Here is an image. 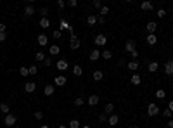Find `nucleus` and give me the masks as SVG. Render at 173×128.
<instances>
[{"mask_svg": "<svg viewBox=\"0 0 173 128\" xmlns=\"http://www.w3.org/2000/svg\"><path fill=\"white\" fill-rule=\"evenodd\" d=\"M159 106L158 104H154V102H151L149 106H147V116H151V118H154V116H158L159 114Z\"/></svg>", "mask_w": 173, "mask_h": 128, "instance_id": "f257e3e1", "label": "nucleus"}, {"mask_svg": "<svg viewBox=\"0 0 173 128\" xmlns=\"http://www.w3.org/2000/svg\"><path fill=\"white\" fill-rule=\"evenodd\" d=\"M94 44H95V47H104V45L107 44V36L102 35V33H99V35L94 38Z\"/></svg>", "mask_w": 173, "mask_h": 128, "instance_id": "f03ea898", "label": "nucleus"}, {"mask_svg": "<svg viewBox=\"0 0 173 128\" xmlns=\"http://www.w3.org/2000/svg\"><path fill=\"white\" fill-rule=\"evenodd\" d=\"M80 45H81V42L76 38V35L75 33H71V40H69V49L71 50H78L80 49Z\"/></svg>", "mask_w": 173, "mask_h": 128, "instance_id": "7ed1b4c3", "label": "nucleus"}, {"mask_svg": "<svg viewBox=\"0 0 173 128\" xmlns=\"http://www.w3.org/2000/svg\"><path fill=\"white\" fill-rule=\"evenodd\" d=\"M55 66H57V69H59V71H68L69 64H68V61H66V59H59Z\"/></svg>", "mask_w": 173, "mask_h": 128, "instance_id": "20e7f679", "label": "nucleus"}, {"mask_svg": "<svg viewBox=\"0 0 173 128\" xmlns=\"http://www.w3.org/2000/svg\"><path fill=\"white\" fill-rule=\"evenodd\" d=\"M35 90H36V83L35 81H26L24 83V92L26 94H33Z\"/></svg>", "mask_w": 173, "mask_h": 128, "instance_id": "39448f33", "label": "nucleus"}, {"mask_svg": "<svg viewBox=\"0 0 173 128\" xmlns=\"http://www.w3.org/2000/svg\"><path fill=\"white\" fill-rule=\"evenodd\" d=\"M145 30H147V35H156V30H158V24L154 23V21H151V23H147V26H145Z\"/></svg>", "mask_w": 173, "mask_h": 128, "instance_id": "423d86ee", "label": "nucleus"}, {"mask_svg": "<svg viewBox=\"0 0 173 128\" xmlns=\"http://www.w3.org/2000/svg\"><path fill=\"white\" fill-rule=\"evenodd\" d=\"M125 50H126L128 54H132L133 50H137V45H135V42H133V40H128L126 44H125Z\"/></svg>", "mask_w": 173, "mask_h": 128, "instance_id": "0eeeda50", "label": "nucleus"}, {"mask_svg": "<svg viewBox=\"0 0 173 128\" xmlns=\"http://www.w3.org/2000/svg\"><path fill=\"white\" fill-rule=\"evenodd\" d=\"M4 123H5L7 126H14V125L17 123V118H16L14 114H11V113H9V114L5 116V121H4Z\"/></svg>", "mask_w": 173, "mask_h": 128, "instance_id": "6e6552de", "label": "nucleus"}, {"mask_svg": "<svg viewBox=\"0 0 173 128\" xmlns=\"http://www.w3.org/2000/svg\"><path fill=\"white\" fill-rule=\"evenodd\" d=\"M66 76H62V75H57L55 78H54V83L57 85V87H62V85H66Z\"/></svg>", "mask_w": 173, "mask_h": 128, "instance_id": "1a4fd4ad", "label": "nucleus"}, {"mask_svg": "<svg viewBox=\"0 0 173 128\" xmlns=\"http://www.w3.org/2000/svg\"><path fill=\"white\" fill-rule=\"evenodd\" d=\"M36 42H38V45L40 47H45L47 44H49V38H47V35H38V38H36Z\"/></svg>", "mask_w": 173, "mask_h": 128, "instance_id": "9d476101", "label": "nucleus"}, {"mask_svg": "<svg viewBox=\"0 0 173 128\" xmlns=\"http://www.w3.org/2000/svg\"><path fill=\"white\" fill-rule=\"evenodd\" d=\"M147 69H149V73H156V71L159 69L158 61H151V62H149V66H147Z\"/></svg>", "mask_w": 173, "mask_h": 128, "instance_id": "9b49d317", "label": "nucleus"}, {"mask_svg": "<svg viewBox=\"0 0 173 128\" xmlns=\"http://www.w3.org/2000/svg\"><path fill=\"white\" fill-rule=\"evenodd\" d=\"M145 42H147V45L153 47V45L158 44V38H156V35H147V36H145Z\"/></svg>", "mask_w": 173, "mask_h": 128, "instance_id": "f8f14e48", "label": "nucleus"}, {"mask_svg": "<svg viewBox=\"0 0 173 128\" xmlns=\"http://www.w3.org/2000/svg\"><path fill=\"white\" fill-rule=\"evenodd\" d=\"M59 52H61V47H59L57 44H54V45L49 47V54H50V55H59Z\"/></svg>", "mask_w": 173, "mask_h": 128, "instance_id": "ddd939ff", "label": "nucleus"}, {"mask_svg": "<svg viewBox=\"0 0 173 128\" xmlns=\"http://www.w3.org/2000/svg\"><path fill=\"white\" fill-rule=\"evenodd\" d=\"M164 73H166L168 76L173 75V61H168V62L164 64Z\"/></svg>", "mask_w": 173, "mask_h": 128, "instance_id": "4468645a", "label": "nucleus"}, {"mask_svg": "<svg viewBox=\"0 0 173 128\" xmlns=\"http://www.w3.org/2000/svg\"><path fill=\"white\" fill-rule=\"evenodd\" d=\"M107 123H109L111 126H116V125L120 123V118H118V114H111L109 118H107Z\"/></svg>", "mask_w": 173, "mask_h": 128, "instance_id": "2eb2a0df", "label": "nucleus"}, {"mask_svg": "<svg viewBox=\"0 0 173 128\" xmlns=\"http://www.w3.org/2000/svg\"><path fill=\"white\" fill-rule=\"evenodd\" d=\"M99 100H100V97L94 94V95H90V97H88V100H86V102H88V106H97V104H99Z\"/></svg>", "mask_w": 173, "mask_h": 128, "instance_id": "dca6fc26", "label": "nucleus"}, {"mask_svg": "<svg viewBox=\"0 0 173 128\" xmlns=\"http://www.w3.org/2000/svg\"><path fill=\"white\" fill-rule=\"evenodd\" d=\"M88 57H90V61H99V59H100V50H99V49H94Z\"/></svg>", "mask_w": 173, "mask_h": 128, "instance_id": "f3484780", "label": "nucleus"}, {"mask_svg": "<svg viewBox=\"0 0 173 128\" xmlns=\"http://www.w3.org/2000/svg\"><path fill=\"white\" fill-rule=\"evenodd\" d=\"M97 23V16L95 14H88V16H86V24H88V26H94Z\"/></svg>", "mask_w": 173, "mask_h": 128, "instance_id": "a211bd4d", "label": "nucleus"}, {"mask_svg": "<svg viewBox=\"0 0 173 128\" xmlns=\"http://www.w3.org/2000/svg\"><path fill=\"white\" fill-rule=\"evenodd\" d=\"M104 113H106V114H109V116H111V114H114V104H113V102L106 104V108H104Z\"/></svg>", "mask_w": 173, "mask_h": 128, "instance_id": "6ab92c4d", "label": "nucleus"}, {"mask_svg": "<svg viewBox=\"0 0 173 128\" xmlns=\"http://www.w3.org/2000/svg\"><path fill=\"white\" fill-rule=\"evenodd\" d=\"M140 9H142V11H145V12H149V11H153V9H154V5L145 0V2H142V4H140Z\"/></svg>", "mask_w": 173, "mask_h": 128, "instance_id": "aec40b11", "label": "nucleus"}, {"mask_svg": "<svg viewBox=\"0 0 173 128\" xmlns=\"http://www.w3.org/2000/svg\"><path fill=\"white\" fill-rule=\"evenodd\" d=\"M130 83H132V85H135V87H137V85H140L142 83V78L135 73V75H132V78H130Z\"/></svg>", "mask_w": 173, "mask_h": 128, "instance_id": "412c9836", "label": "nucleus"}, {"mask_svg": "<svg viewBox=\"0 0 173 128\" xmlns=\"http://www.w3.org/2000/svg\"><path fill=\"white\" fill-rule=\"evenodd\" d=\"M54 85H45V88H43V94H45L47 97H50V95H54Z\"/></svg>", "mask_w": 173, "mask_h": 128, "instance_id": "4be33fe9", "label": "nucleus"}, {"mask_svg": "<svg viewBox=\"0 0 173 128\" xmlns=\"http://www.w3.org/2000/svg\"><path fill=\"white\" fill-rule=\"evenodd\" d=\"M33 14H35V7H33V5H30V4H28V5H26V7H24V16H26V17H31V16H33Z\"/></svg>", "mask_w": 173, "mask_h": 128, "instance_id": "5701e85b", "label": "nucleus"}, {"mask_svg": "<svg viewBox=\"0 0 173 128\" xmlns=\"http://www.w3.org/2000/svg\"><path fill=\"white\" fill-rule=\"evenodd\" d=\"M126 68H128L130 71H137V69H139V62H137V61H130V62L126 64Z\"/></svg>", "mask_w": 173, "mask_h": 128, "instance_id": "b1692460", "label": "nucleus"}, {"mask_svg": "<svg viewBox=\"0 0 173 128\" xmlns=\"http://www.w3.org/2000/svg\"><path fill=\"white\" fill-rule=\"evenodd\" d=\"M73 75H75V76H81V75H83V69H81V66L75 64V66H73Z\"/></svg>", "mask_w": 173, "mask_h": 128, "instance_id": "393cba45", "label": "nucleus"}, {"mask_svg": "<svg viewBox=\"0 0 173 128\" xmlns=\"http://www.w3.org/2000/svg\"><path fill=\"white\" fill-rule=\"evenodd\" d=\"M102 78H104V73H102L100 69H95V71H94V80H95V81H100Z\"/></svg>", "mask_w": 173, "mask_h": 128, "instance_id": "a878e982", "label": "nucleus"}, {"mask_svg": "<svg viewBox=\"0 0 173 128\" xmlns=\"http://www.w3.org/2000/svg\"><path fill=\"white\" fill-rule=\"evenodd\" d=\"M100 57L106 59V61H109V59L113 57V52H111V50H104V52H100Z\"/></svg>", "mask_w": 173, "mask_h": 128, "instance_id": "bb28decb", "label": "nucleus"}, {"mask_svg": "<svg viewBox=\"0 0 173 128\" xmlns=\"http://www.w3.org/2000/svg\"><path fill=\"white\" fill-rule=\"evenodd\" d=\"M35 59H36L38 62H43V61H45V54H43L42 50H38V52L35 54Z\"/></svg>", "mask_w": 173, "mask_h": 128, "instance_id": "cd10ccee", "label": "nucleus"}, {"mask_svg": "<svg viewBox=\"0 0 173 128\" xmlns=\"http://www.w3.org/2000/svg\"><path fill=\"white\" fill-rule=\"evenodd\" d=\"M0 111H2L4 114H9V113H11V109H9V104L2 102V104H0Z\"/></svg>", "mask_w": 173, "mask_h": 128, "instance_id": "c85d7f7f", "label": "nucleus"}, {"mask_svg": "<svg viewBox=\"0 0 173 128\" xmlns=\"http://www.w3.org/2000/svg\"><path fill=\"white\" fill-rule=\"evenodd\" d=\"M40 26H42V28H49V26H50V21H49L47 17H42V19H40Z\"/></svg>", "mask_w": 173, "mask_h": 128, "instance_id": "c756f323", "label": "nucleus"}, {"mask_svg": "<svg viewBox=\"0 0 173 128\" xmlns=\"http://www.w3.org/2000/svg\"><path fill=\"white\" fill-rule=\"evenodd\" d=\"M164 97H166V92H164L163 88L156 90V99H159V100H161V99H164Z\"/></svg>", "mask_w": 173, "mask_h": 128, "instance_id": "7c9ffc66", "label": "nucleus"}, {"mask_svg": "<svg viewBox=\"0 0 173 128\" xmlns=\"http://www.w3.org/2000/svg\"><path fill=\"white\" fill-rule=\"evenodd\" d=\"M69 128H81V125H80L78 119H71L69 121Z\"/></svg>", "mask_w": 173, "mask_h": 128, "instance_id": "2f4dec72", "label": "nucleus"}, {"mask_svg": "<svg viewBox=\"0 0 173 128\" xmlns=\"http://www.w3.org/2000/svg\"><path fill=\"white\" fill-rule=\"evenodd\" d=\"M85 104V99L83 97H76L75 99V106H76V108H80V106H83Z\"/></svg>", "mask_w": 173, "mask_h": 128, "instance_id": "473e14b6", "label": "nucleus"}, {"mask_svg": "<svg viewBox=\"0 0 173 128\" xmlns=\"http://www.w3.org/2000/svg\"><path fill=\"white\" fill-rule=\"evenodd\" d=\"M106 14H109V7H107V5H102V9H100V12H99V16H106Z\"/></svg>", "mask_w": 173, "mask_h": 128, "instance_id": "72a5a7b5", "label": "nucleus"}, {"mask_svg": "<svg viewBox=\"0 0 173 128\" xmlns=\"http://www.w3.org/2000/svg\"><path fill=\"white\" fill-rule=\"evenodd\" d=\"M78 5V0H68V2H66V7H76Z\"/></svg>", "mask_w": 173, "mask_h": 128, "instance_id": "f704fd0d", "label": "nucleus"}, {"mask_svg": "<svg viewBox=\"0 0 173 128\" xmlns=\"http://www.w3.org/2000/svg\"><path fill=\"white\" fill-rule=\"evenodd\" d=\"M19 75H21V76H28V75H30L28 68H24V66H23V68H19Z\"/></svg>", "mask_w": 173, "mask_h": 128, "instance_id": "c9c22d12", "label": "nucleus"}, {"mask_svg": "<svg viewBox=\"0 0 173 128\" xmlns=\"http://www.w3.org/2000/svg\"><path fill=\"white\" fill-rule=\"evenodd\" d=\"M92 5H94L95 9H99V11L102 9V4H100V0H94V2H92Z\"/></svg>", "mask_w": 173, "mask_h": 128, "instance_id": "e433bc0d", "label": "nucleus"}, {"mask_svg": "<svg viewBox=\"0 0 173 128\" xmlns=\"http://www.w3.org/2000/svg\"><path fill=\"white\" fill-rule=\"evenodd\" d=\"M43 66H52V57H45V61H43Z\"/></svg>", "mask_w": 173, "mask_h": 128, "instance_id": "4c0bfd02", "label": "nucleus"}, {"mask_svg": "<svg viewBox=\"0 0 173 128\" xmlns=\"http://www.w3.org/2000/svg\"><path fill=\"white\" fill-rule=\"evenodd\" d=\"M66 7V2H64V0H57V9L61 11V9H64Z\"/></svg>", "mask_w": 173, "mask_h": 128, "instance_id": "58836bf2", "label": "nucleus"}, {"mask_svg": "<svg viewBox=\"0 0 173 128\" xmlns=\"http://www.w3.org/2000/svg\"><path fill=\"white\" fill-rule=\"evenodd\" d=\"M107 118H109V116H107L106 113H102V114H99V121H100V123H104V121H107Z\"/></svg>", "mask_w": 173, "mask_h": 128, "instance_id": "ea45409f", "label": "nucleus"}, {"mask_svg": "<svg viewBox=\"0 0 173 128\" xmlns=\"http://www.w3.org/2000/svg\"><path fill=\"white\" fill-rule=\"evenodd\" d=\"M28 71H30V75H36V73H38V68H36V66H30Z\"/></svg>", "mask_w": 173, "mask_h": 128, "instance_id": "a19ab883", "label": "nucleus"}, {"mask_svg": "<svg viewBox=\"0 0 173 128\" xmlns=\"http://www.w3.org/2000/svg\"><path fill=\"white\" fill-rule=\"evenodd\" d=\"M40 14H42L43 17H47V14H49V9H47V7H42V9H40Z\"/></svg>", "mask_w": 173, "mask_h": 128, "instance_id": "79ce46f5", "label": "nucleus"}, {"mask_svg": "<svg viewBox=\"0 0 173 128\" xmlns=\"http://www.w3.org/2000/svg\"><path fill=\"white\" fill-rule=\"evenodd\" d=\"M156 14H158V17H164V16H166V11H164V9H158Z\"/></svg>", "mask_w": 173, "mask_h": 128, "instance_id": "37998d69", "label": "nucleus"}, {"mask_svg": "<svg viewBox=\"0 0 173 128\" xmlns=\"http://www.w3.org/2000/svg\"><path fill=\"white\" fill-rule=\"evenodd\" d=\"M61 36H62V31H61V30H55V31H54V38H55V40H59Z\"/></svg>", "mask_w": 173, "mask_h": 128, "instance_id": "c03bdc74", "label": "nucleus"}, {"mask_svg": "<svg viewBox=\"0 0 173 128\" xmlns=\"http://www.w3.org/2000/svg\"><path fill=\"white\" fill-rule=\"evenodd\" d=\"M130 55H132V59H133V61H137V59H139V50H133Z\"/></svg>", "mask_w": 173, "mask_h": 128, "instance_id": "a18cd8bd", "label": "nucleus"}, {"mask_svg": "<svg viewBox=\"0 0 173 128\" xmlns=\"http://www.w3.org/2000/svg\"><path fill=\"white\" fill-rule=\"evenodd\" d=\"M5 40H7V35L5 33H0V44H4Z\"/></svg>", "mask_w": 173, "mask_h": 128, "instance_id": "49530a36", "label": "nucleus"}, {"mask_svg": "<svg viewBox=\"0 0 173 128\" xmlns=\"http://www.w3.org/2000/svg\"><path fill=\"white\" fill-rule=\"evenodd\" d=\"M35 118H36V119H42V118H43V113H42V111H36V113H35Z\"/></svg>", "mask_w": 173, "mask_h": 128, "instance_id": "de8ad7c7", "label": "nucleus"}, {"mask_svg": "<svg viewBox=\"0 0 173 128\" xmlns=\"http://www.w3.org/2000/svg\"><path fill=\"white\" fill-rule=\"evenodd\" d=\"M163 114H164V116H166V118H170V116H171V111H170V109H168V108H166V109H164V111H163Z\"/></svg>", "mask_w": 173, "mask_h": 128, "instance_id": "09e8293b", "label": "nucleus"}, {"mask_svg": "<svg viewBox=\"0 0 173 128\" xmlns=\"http://www.w3.org/2000/svg\"><path fill=\"white\" fill-rule=\"evenodd\" d=\"M97 23H100V24H104V23H106V19H104L102 16H97Z\"/></svg>", "mask_w": 173, "mask_h": 128, "instance_id": "8fccbe9b", "label": "nucleus"}, {"mask_svg": "<svg viewBox=\"0 0 173 128\" xmlns=\"http://www.w3.org/2000/svg\"><path fill=\"white\" fill-rule=\"evenodd\" d=\"M0 33H5V24L0 23Z\"/></svg>", "mask_w": 173, "mask_h": 128, "instance_id": "3c124183", "label": "nucleus"}, {"mask_svg": "<svg viewBox=\"0 0 173 128\" xmlns=\"http://www.w3.org/2000/svg\"><path fill=\"white\" fill-rule=\"evenodd\" d=\"M168 109L173 113V100H170V104H168Z\"/></svg>", "mask_w": 173, "mask_h": 128, "instance_id": "603ef678", "label": "nucleus"}, {"mask_svg": "<svg viewBox=\"0 0 173 128\" xmlns=\"http://www.w3.org/2000/svg\"><path fill=\"white\" fill-rule=\"evenodd\" d=\"M168 126H170V128H173V119H170V123H168Z\"/></svg>", "mask_w": 173, "mask_h": 128, "instance_id": "864d4df0", "label": "nucleus"}, {"mask_svg": "<svg viewBox=\"0 0 173 128\" xmlns=\"http://www.w3.org/2000/svg\"><path fill=\"white\" fill-rule=\"evenodd\" d=\"M38 128H49V125H40Z\"/></svg>", "mask_w": 173, "mask_h": 128, "instance_id": "5fc2aeb1", "label": "nucleus"}, {"mask_svg": "<svg viewBox=\"0 0 173 128\" xmlns=\"http://www.w3.org/2000/svg\"><path fill=\"white\" fill-rule=\"evenodd\" d=\"M57 128H68V126H64V125H57Z\"/></svg>", "mask_w": 173, "mask_h": 128, "instance_id": "6e6d98bb", "label": "nucleus"}, {"mask_svg": "<svg viewBox=\"0 0 173 128\" xmlns=\"http://www.w3.org/2000/svg\"><path fill=\"white\" fill-rule=\"evenodd\" d=\"M81 128H90V126H88V125H83V126H81Z\"/></svg>", "mask_w": 173, "mask_h": 128, "instance_id": "4d7b16f0", "label": "nucleus"}]
</instances>
